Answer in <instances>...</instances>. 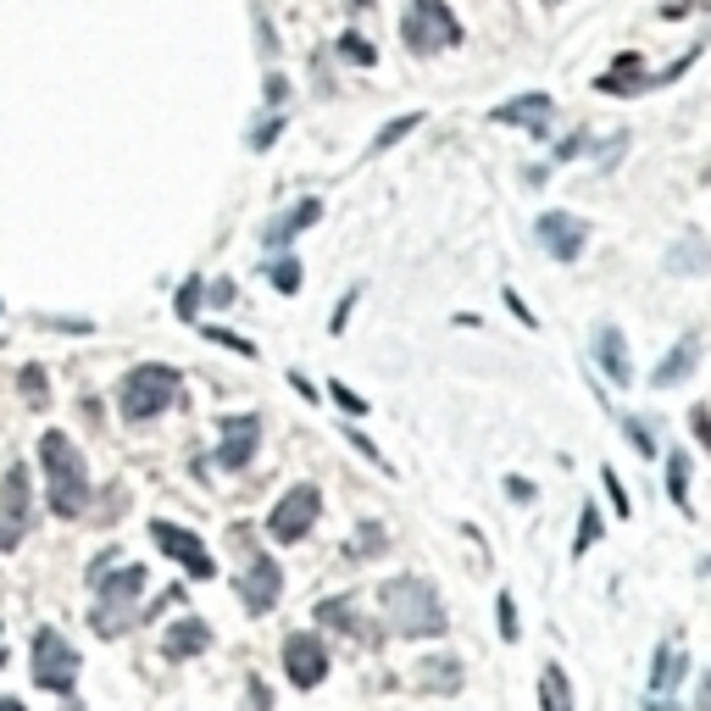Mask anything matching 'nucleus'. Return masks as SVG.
<instances>
[{"mask_svg":"<svg viewBox=\"0 0 711 711\" xmlns=\"http://www.w3.org/2000/svg\"><path fill=\"white\" fill-rule=\"evenodd\" d=\"M384 611H390V629L406 634V639L445 634V606H440V589L429 579H390L384 584Z\"/></svg>","mask_w":711,"mask_h":711,"instance_id":"obj_1","label":"nucleus"},{"mask_svg":"<svg viewBox=\"0 0 711 711\" xmlns=\"http://www.w3.org/2000/svg\"><path fill=\"white\" fill-rule=\"evenodd\" d=\"M539 706L545 711H573V689H567V673L556 668V661H545V673H539Z\"/></svg>","mask_w":711,"mask_h":711,"instance_id":"obj_21","label":"nucleus"},{"mask_svg":"<svg viewBox=\"0 0 711 711\" xmlns=\"http://www.w3.org/2000/svg\"><path fill=\"white\" fill-rule=\"evenodd\" d=\"M600 539V517H595V506H584V517H579V539H573V550L584 556L589 545Z\"/></svg>","mask_w":711,"mask_h":711,"instance_id":"obj_29","label":"nucleus"},{"mask_svg":"<svg viewBox=\"0 0 711 711\" xmlns=\"http://www.w3.org/2000/svg\"><path fill=\"white\" fill-rule=\"evenodd\" d=\"M706 711H711V678H706Z\"/></svg>","mask_w":711,"mask_h":711,"instance_id":"obj_46","label":"nucleus"},{"mask_svg":"<svg viewBox=\"0 0 711 711\" xmlns=\"http://www.w3.org/2000/svg\"><path fill=\"white\" fill-rule=\"evenodd\" d=\"M345 440H351V445H356V450H361V456H367L372 467H384V472H390V461H384V456H378V445H372L367 434H356V429H345Z\"/></svg>","mask_w":711,"mask_h":711,"instance_id":"obj_35","label":"nucleus"},{"mask_svg":"<svg viewBox=\"0 0 711 711\" xmlns=\"http://www.w3.org/2000/svg\"><path fill=\"white\" fill-rule=\"evenodd\" d=\"M256 445H262V417H223V429H217V461L228 467V472H240L251 456H256Z\"/></svg>","mask_w":711,"mask_h":711,"instance_id":"obj_11","label":"nucleus"},{"mask_svg":"<svg viewBox=\"0 0 711 711\" xmlns=\"http://www.w3.org/2000/svg\"><path fill=\"white\" fill-rule=\"evenodd\" d=\"M0 668H7V639H0Z\"/></svg>","mask_w":711,"mask_h":711,"instance_id":"obj_45","label":"nucleus"},{"mask_svg":"<svg viewBox=\"0 0 711 711\" xmlns=\"http://www.w3.org/2000/svg\"><path fill=\"white\" fill-rule=\"evenodd\" d=\"M668 495H673L678 511H695V506H689V456H684V450L668 456Z\"/></svg>","mask_w":711,"mask_h":711,"instance_id":"obj_22","label":"nucleus"},{"mask_svg":"<svg viewBox=\"0 0 711 711\" xmlns=\"http://www.w3.org/2000/svg\"><path fill=\"white\" fill-rule=\"evenodd\" d=\"M317 511H322V495H317L312 484H295L290 495H283V500L267 511V534H272L278 545H295V539H306V534H312Z\"/></svg>","mask_w":711,"mask_h":711,"instance_id":"obj_7","label":"nucleus"},{"mask_svg":"<svg viewBox=\"0 0 711 711\" xmlns=\"http://www.w3.org/2000/svg\"><path fill=\"white\" fill-rule=\"evenodd\" d=\"M401 39L411 45L417 56H434V51H450V45H461V23L450 17L445 0H406V12H401Z\"/></svg>","mask_w":711,"mask_h":711,"instance_id":"obj_4","label":"nucleus"},{"mask_svg":"<svg viewBox=\"0 0 711 711\" xmlns=\"http://www.w3.org/2000/svg\"><path fill=\"white\" fill-rule=\"evenodd\" d=\"M251 711H272V695L262 689V678H251Z\"/></svg>","mask_w":711,"mask_h":711,"instance_id":"obj_40","label":"nucleus"},{"mask_svg":"<svg viewBox=\"0 0 711 711\" xmlns=\"http://www.w3.org/2000/svg\"><path fill=\"white\" fill-rule=\"evenodd\" d=\"M340 56H345V62H356V67H372V62H378V51H372V45H367L361 34H345V39H340Z\"/></svg>","mask_w":711,"mask_h":711,"instance_id":"obj_27","label":"nucleus"},{"mask_svg":"<svg viewBox=\"0 0 711 711\" xmlns=\"http://www.w3.org/2000/svg\"><path fill=\"white\" fill-rule=\"evenodd\" d=\"M600 479H606V490H611V506H618V511L629 517L634 506H629V495H623V484H618V472H611V467H606V472H600Z\"/></svg>","mask_w":711,"mask_h":711,"instance_id":"obj_37","label":"nucleus"},{"mask_svg":"<svg viewBox=\"0 0 711 711\" xmlns=\"http://www.w3.org/2000/svg\"><path fill=\"white\" fill-rule=\"evenodd\" d=\"M495 611H500V639L511 645L517 634H523V629H517V606H511V595H500V600H495Z\"/></svg>","mask_w":711,"mask_h":711,"instance_id":"obj_31","label":"nucleus"},{"mask_svg":"<svg viewBox=\"0 0 711 711\" xmlns=\"http://www.w3.org/2000/svg\"><path fill=\"white\" fill-rule=\"evenodd\" d=\"M506 306H511V312H517V322H534V312H529V306H523V295H517V290H506Z\"/></svg>","mask_w":711,"mask_h":711,"instance_id":"obj_41","label":"nucleus"},{"mask_svg":"<svg viewBox=\"0 0 711 711\" xmlns=\"http://www.w3.org/2000/svg\"><path fill=\"white\" fill-rule=\"evenodd\" d=\"M695 361H700V340H695V334H684V340L673 345V356H668V361H661V367L650 372V384H656V390H673V384H684V378L695 372Z\"/></svg>","mask_w":711,"mask_h":711,"instance_id":"obj_17","label":"nucleus"},{"mask_svg":"<svg viewBox=\"0 0 711 711\" xmlns=\"http://www.w3.org/2000/svg\"><path fill=\"white\" fill-rule=\"evenodd\" d=\"M422 668H429V673H422V684H429V689H440V684L456 689V684H461V673H456V661H450V656H445V661H422Z\"/></svg>","mask_w":711,"mask_h":711,"instance_id":"obj_25","label":"nucleus"},{"mask_svg":"<svg viewBox=\"0 0 711 711\" xmlns=\"http://www.w3.org/2000/svg\"><path fill=\"white\" fill-rule=\"evenodd\" d=\"M39 461H45V479H51V511L56 517H78L89 506V467H84L78 445L62 429H51L39 440Z\"/></svg>","mask_w":711,"mask_h":711,"instance_id":"obj_2","label":"nucleus"},{"mask_svg":"<svg viewBox=\"0 0 711 711\" xmlns=\"http://www.w3.org/2000/svg\"><path fill=\"white\" fill-rule=\"evenodd\" d=\"M317 217H322V201H301V206H295L290 217H278V223L267 228V245H283V240H295V233H301V228H312Z\"/></svg>","mask_w":711,"mask_h":711,"instance_id":"obj_20","label":"nucleus"},{"mask_svg":"<svg viewBox=\"0 0 711 711\" xmlns=\"http://www.w3.org/2000/svg\"><path fill=\"white\" fill-rule=\"evenodd\" d=\"M34 684L39 689H73L78 684V650L56 629L34 634Z\"/></svg>","mask_w":711,"mask_h":711,"instance_id":"obj_6","label":"nucleus"},{"mask_svg":"<svg viewBox=\"0 0 711 711\" xmlns=\"http://www.w3.org/2000/svg\"><path fill=\"white\" fill-rule=\"evenodd\" d=\"M678 678H684V650H678V645H661V650H656V673H650V684H656V689H673Z\"/></svg>","mask_w":711,"mask_h":711,"instance_id":"obj_23","label":"nucleus"},{"mask_svg":"<svg viewBox=\"0 0 711 711\" xmlns=\"http://www.w3.org/2000/svg\"><path fill=\"white\" fill-rule=\"evenodd\" d=\"M506 495H511V500H534V490H529V479H506Z\"/></svg>","mask_w":711,"mask_h":711,"instance_id":"obj_42","label":"nucleus"},{"mask_svg":"<svg viewBox=\"0 0 711 711\" xmlns=\"http://www.w3.org/2000/svg\"><path fill=\"white\" fill-rule=\"evenodd\" d=\"M178 395H183V378H178L173 367L139 361L123 384H117V411H123L128 422H151V417H162Z\"/></svg>","mask_w":711,"mask_h":711,"instance_id":"obj_3","label":"nucleus"},{"mask_svg":"<svg viewBox=\"0 0 711 711\" xmlns=\"http://www.w3.org/2000/svg\"><path fill=\"white\" fill-rule=\"evenodd\" d=\"M23 401L28 406H51V390H45V372L39 367H23Z\"/></svg>","mask_w":711,"mask_h":711,"instance_id":"obj_28","label":"nucleus"},{"mask_svg":"<svg viewBox=\"0 0 711 711\" xmlns=\"http://www.w3.org/2000/svg\"><path fill=\"white\" fill-rule=\"evenodd\" d=\"M145 595V567H123L117 579H101V611H94V634H123L134 623V600Z\"/></svg>","mask_w":711,"mask_h":711,"instance_id":"obj_5","label":"nucleus"},{"mask_svg":"<svg viewBox=\"0 0 711 711\" xmlns=\"http://www.w3.org/2000/svg\"><path fill=\"white\" fill-rule=\"evenodd\" d=\"M534 233H539V245H545L556 262H579V251H584V223L567 217V212H545V217L534 223Z\"/></svg>","mask_w":711,"mask_h":711,"instance_id":"obj_13","label":"nucleus"},{"mask_svg":"<svg viewBox=\"0 0 711 711\" xmlns=\"http://www.w3.org/2000/svg\"><path fill=\"white\" fill-rule=\"evenodd\" d=\"M28 506H34V490H28V467H7V484H0V545H17L28 534Z\"/></svg>","mask_w":711,"mask_h":711,"instance_id":"obj_8","label":"nucleus"},{"mask_svg":"<svg viewBox=\"0 0 711 711\" xmlns=\"http://www.w3.org/2000/svg\"><path fill=\"white\" fill-rule=\"evenodd\" d=\"M351 312H356V295H345V301H340V312H334V322H328V328H334V334H345V322H351Z\"/></svg>","mask_w":711,"mask_h":711,"instance_id":"obj_39","label":"nucleus"},{"mask_svg":"<svg viewBox=\"0 0 711 711\" xmlns=\"http://www.w3.org/2000/svg\"><path fill=\"white\" fill-rule=\"evenodd\" d=\"M411 128H422V112H406V117H395V123H384L378 128V139H372V151H390L401 134H411Z\"/></svg>","mask_w":711,"mask_h":711,"instance_id":"obj_24","label":"nucleus"},{"mask_svg":"<svg viewBox=\"0 0 711 711\" xmlns=\"http://www.w3.org/2000/svg\"><path fill=\"white\" fill-rule=\"evenodd\" d=\"M328 395H334V401H340V406H345V411H356V417H361V411H367V401H361V395H356V390H351V384H328Z\"/></svg>","mask_w":711,"mask_h":711,"instance_id":"obj_34","label":"nucleus"},{"mask_svg":"<svg viewBox=\"0 0 711 711\" xmlns=\"http://www.w3.org/2000/svg\"><path fill=\"white\" fill-rule=\"evenodd\" d=\"M623 429H629V440H634V450H639V456H656V440L645 434V422H634V417H623Z\"/></svg>","mask_w":711,"mask_h":711,"instance_id":"obj_33","label":"nucleus"},{"mask_svg":"<svg viewBox=\"0 0 711 711\" xmlns=\"http://www.w3.org/2000/svg\"><path fill=\"white\" fill-rule=\"evenodd\" d=\"M283 668H290V684H295V689H317V684L328 678V650H322V639L290 634V639H283Z\"/></svg>","mask_w":711,"mask_h":711,"instance_id":"obj_10","label":"nucleus"},{"mask_svg":"<svg viewBox=\"0 0 711 711\" xmlns=\"http://www.w3.org/2000/svg\"><path fill=\"white\" fill-rule=\"evenodd\" d=\"M0 711H23V700H0Z\"/></svg>","mask_w":711,"mask_h":711,"instance_id":"obj_43","label":"nucleus"},{"mask_svg":"<svg viewBox=\"0 0 711 711\" xmlns=\"http://www.w3.org/2000/svg\"><path fill=\"white\" fill-rule=\"evenodd\" d=\"M212 645V629L201 623V618H183V623H173L167 629V639H162V650H167V661H183V656H201Z\"/></svg>","mask_w":711,"mask_h":711,"instance_id":"obj_18","label":"nucleus"},{"mask_svg":"<svg viewBox=\"0 0 711 711\" xmlns=\"http://www.w3.org/2000/svg\"><path fill=\"white\" fill-rule=\"evenodd\" d=\"M195 306H201V278H189L178 290V317H195Z\"/></svg>","mask_w":711,"mask_h":711,"instance_id":"obj_32","label":"nucleus"},{"mask_svg":"<svg viewBox=\"0 0 711 711\" xmlns=\"http://www.w3.org/2000/svg\"><path fill=\"white\" fill-rule=\"evenodd\" d=\"M317 618H322V623H334V629L351 634V639H361V645H372V634L361 629V611H356L351 600H340V595H334V600H322V606H317Z\"/></svg>","mask_w":711,"mask_h":711,"instance_id":"obj_19","label":"nucleus"},{"mask_svg":"<svg viewBox=\"0 0 711 711\" xmlns=\"http://www.w3.org/2000/svg\"><path fill=\"white\" fill-rule=\"evenodd\" d=\"M151 539H156V550H167L189 579H212L217 573V561L206 556V545L189 534V529H178V523H151Z\"/></svg>","mask_w":711,"mask_h":711,"instance_id":"obj_9","label":"nucleus"},{"mask_svg":"<svg viewBox=\"0 0 711 711\" xmlns=\"http://www.w3.org/2000/svg\"><path fill=\"white\" fill-rule=\"evenodd\" d=\"M351 7H356V12H367V7H372V0H351Z\"/></svg>","mask_w":711,"mask_h":711,"instance_id":"obj_44","label":"nucleus"},{"mask_svg":"<svg viewBox=\"0 0 711 711\" xmlns=\"http://www.w3.org/2000/svg\"><path fill=\"white\" fill-rule=\"evenodd\" d=\"M689 429H695V440L711 450V411H706V406H695V411H689Z\"/></svg>","mask_w":711,"mask_h":711,"instance_id":"obj_36","label":"nucleus"},{"mask_svg":"<svg viewBox=\"0 0 711 711\" xmlns=\"http://www.w3.org/2000/svg\"><path fill=\"white\" fill-rule=\"evenodd\" d=\"M490 117H495V123H506V128H529V134H545V123H550V94H517V101L495 106Z\"/></svg>","mask_w":711,"mask_h":711,"instance_id":"obj_14","label":"nucleus"},{"mask_svg":"<svg viewBox=\"0 0 711 711\" xmlns=\"http://www.w3.org/2000/svg\"><path fill=\"white\" fill-rule=\"evenodd\" d=\"M206 340H212V345H228L233 356H256V345H251L245 334H228V328H206Z\"/></svg>","mask_w":711,"mask_h":711,"instance_id":"obj_30","label":"nucleus"},{"mask_svg":"<svg viewBox=\"0 0 711 711\" xmlns=\"http://www.w3.org/2000/svg\"><path fill=\"white\" fill-rule=\"evenodd\" d=\"M595 361H600V372L611 378V384H629V345L611 322L595 328Z\"/></svg>","mask_w":711,"mask_h":711,"instance_id":"obj_16","label":"nucleus"},{"mask_svg":"<svg viewBox=\"0 0 711 711\" xmlns=\"http://www.w3.org/2000/svg\"><path fill=\"white\" fill-rule=\"evenodd\" d=\"M278 139V117H267V123H256V134H251V151H267Z\"/></svg>","mask_w":711,"mask_h":711,"instance_id":"obj_38","label":"nucleus"},{"mask_svg":"<svg viewBox=\"0 0 711 711\" xmlns=\"http://www.w3.org/2000/svg\"><path fill=\"white\" fill-rule=\"evenodd\" d=\"M595 89H606V94H645V89H661V78H656V73H645V62L629 51L618 67H611V73L595 84Z\"/></svg>","mask_w":711,"mask_h":711,"instance_id":"obj_15","label":"nucleus"},{"mask_svg":"<svg viewBox=\"0 0 711 711\" xmlns=\"http://www.w3.org/2000/svg\"><path fill=\"white\" fill-rule=\"evenodd\" d=\"M278 595H283V573H278V561L256 556V561L245 567V579H240V600H245V611H251V618H267V611L278 606Z\"/></svg>","mask_w":711,"mask_h":711,"instance_id":"obj_12","label":"nucleus"},{"mask_svg":"<svg viewBox=\"0 0 711 711\" xmlns=\"http://www.w3.org/2000/svg\"><path fill=\"white\" fill-rule=\"evenodd\" d=\"M272 283H278L283 295H295V290H301V262H295V256H278V262H272Z\"/></svg>","mask_w":711,"mask_h":711,"instance_id":"obj_26","label":"nucleus"}]
</instances>
